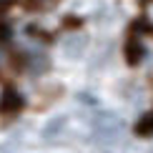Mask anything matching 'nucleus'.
I'll list each match as a JSON object with an SVG mask.
<instances>
[{
	"instance_id": "nucleus-1",
	"label": "nucleus",
	"mask_w": 153,
	"mask_h": 153,
	"mask_svg": "<svg viewBox=\"0 0 153 153\" xmlns=\"http://www.w3.org/2000/svg\"><path fill=\"white\" fill-rule=\"evenodd\" d=\"M83 50H85V35L83 33H71V35L63 38L60 53L65 55V58H80Z\"/></svg>"
},
{
	"instance_id": "nucleus-2",
	"label": "nucleus",
	"mask_w": 153,
	"mask_h": 153,
	"mask_svg": "<svg viewBox=\"0 0 153 153\" xmlns=\"http://www.w3.org/2000/svg\"><path fill=\"white\" fill-rule=\"evenodd\" d=\"M143 23L153 30V0H143Z\"/></svg>"
}]
</instances>
